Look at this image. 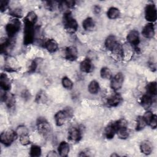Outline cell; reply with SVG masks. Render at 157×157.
Segmentation results:
<instances>
[{
  "label": "cell",
  "mask_w": 157,
  "mask_h": 157,
  "mask_svg": "<svg viewBox=\"0 0 157 157\" xmlns=\"http://www.w3.org/2000/svg\"><path fill=\"white\" fill-rule=\"evenodd\" d=\"M127 121L124 119H120L110 123L104 129V136L108 139L113 138L117 131L122 127L127 126Z\"/></svg>",
  "instance_id": "cell-1"
},
{
  "label": "cell",
  "mask_w": 157,
  "mask_h": 157,
  "mask_svg": "<svg viewBox=\"0 0 157 157\" xmlns=\"http://www.w3.org/2000/svg\"><path fill=\"white\" fill-rule=\"evenodd\" d=\"M63 24L64 29L70 34H74L77 31L78 27V23L69 11H67L64 13Z\"/></svg>",
  "instance_id": "cell-2"
},
{
  "label": "cell",
  "mask_w": 157,
  "mask_h": 157,
  "mask_svg": "<svg viewBox=\"0 0 157 157\" xmlns=\"http://www.w3.org/2000/svg\"><path fill=\"white\" fill-rule=\"evenodd\" d=\"M38 132L45 138H49L52 135V128L50 123L44 117H39L36 121Z\"/></svg>",
  "instance_id": "cell-3"
},
{
  "label": "cell",
  "mask_w": 157,
  "mask_h": 157,
  "mask_svg": "<svg viewBox=\"0 0 157 157\" xmlns=\"http://www.w3.org/2000/svg\"><path fill=\"white\" fill-rule=\"evenodd\" d=\"M33 24L24 23L23 31V44L28 45L32 44L35 39V28Z\"/></svg>",
  "instance_id": "cell-4"
},
{
  "label": "cell",
  "mask_w": 157,
  "mask_h": 157,
  "mask_svg": "<svg viewBox=\"0 0 157 157\" xmlns=\"http://www.w3.org/2000/svg\"><path fill=\"white\" fill-rule=\"evenodd\" d=\"M21 28V23L18 18H14L9 21L6 26L5 30L8 36V38L13 39Z\"/></svg>",
  "instance_id": "cell-5"
},
{
  "label": "cell",
  "mask_w": 157,
  "mask_h": 157,
  "mask_svg": "<svg viewBox=\"0 0 157 157\" xmlns=\"http://www.w3.org/2000/svg\"><path fill=\"white\" fill-rule=\"evenodd\" d=\"M72 115L73 111L70 107H67L58 111L54 116L56 124L58 126H63L68 118L72 117Z\"/></svg>",
  "instance_id": "cell-6"
},
{
  "label": "cell",
  "mask_w": 157,
  "mask_h": 157,
  "mask_svg": "<svg viewBox=\"0 0 157 157\" xmlns=\"http://www.w3.org/2000/svg\"><path fill=\"white\" fill-rule=\"evenodd\" d=\"M18 137L16 131L9 129L1 133L0 141L5 146L9 147L17 139Z\"/></svg>",
  "instance_id": "cell-7"
},
{
  "label": "cell",
  "mask_w": 157,
  "mask_h": 157,
  "mask_svg": "<svg viewBox=\"0 0 157 157\" xmlns=\"http://www.w3.org/2000/svg\"><path fill=\"white\" fill-rule=\"evenodd\" d=\"M145 18L146 20L150 23H153L156 21L157 19V12L156 8L154 4L150 3L147 4L145 7Z\"/></svg>",
  "instance_id": "cell-8"
},
{
  "label": "cell",
  "mask_w": 157,
  "mask_h": 157,
  "mask_svg": "<svg viewBox=\"0 0 157 157\" xmlns=\"http://www.w3.org/2000/svg\"><path fill=\"white\" fill-rule=\"evenodd\" d=\"M124 75L121 72L117 73L113 77L111 78L110 88L114 90L117 91L120 90L123 84Z\"/></svg>",
  "instance_id": "cell-9"
},
{
  "label": "cell",
  "mask_w": 157,
  "mask_h": 157,
  "mask_svg": "<svg viewBox=\"0 0 157 157\" xmlns=\"http://www.w3.org/2000/svg\"><path fill=\"white\" fill-rule=\"evenodd\" d=\"M68 139L74 142H78L82 139L80 129L77 127H71L68 131Z\"/></svg>",
  "instance_id": "cell-10"
},
{
  "label": "cell",
  "mask_w": 157,
  "mask_h": 157,
  "mask_svg": "<svg viewBox=\"0 0 157 157\" xmlns=\"http://www.w3.org/2000/svg\"><path fill=\"white\" fill-rule=\"evenodd\" d=\"M127 41L133 47H137L140 43L139 33L137 30L131 31L127 35Z\"/></svg>",
  "instance_id": "cell-11"
},
{
  "label": "cell",
  "mask_w": 157,
  "mask_h": 157,
  "mask_svg": "<svg viewBox=\"0 0 157 157\" xmlns=\"http://www.w3.org/2000/svg\"><path fill=\"white\" fill-rule=\"evenodd\" d=\"M65 58L70 61H74L78 58V50L74 46H69L65 49Z\"/></svg>",
  "instance_id": "cell-12"
},
{
  "label": "cell",
  "mask_w": 157,
  "mask_h": 157,
  "mask_svg": "<svg viewBox=\"0 0 157 157\" xmlns=\"http://www.w3.org/2000/svg\"><path fill=\"white\" fill-rule=\"evenodd\" d=\"M142 36L147 39L153 38L155 36V26L152 23L145 25L142 30Z\"/></svg>",
  "instance_id": "cell-13"
},
{
  "label": "cell",
  "mask_w": 157,
  "mask_h": 157,
  "mask_svg": "<svg viewBox=\"0 0 157 157\" xmlns=\"http://www.w3.org/2000/svg\"><path fill=\"white\" fill-rule=\"evenodd\" d=\"M0 86L4 91H7L11 88V81L8 75L5 73H1L0 75Z\"/></svg>",
  "instance_id": "cell-14"
},
{
  "label": "cell",
  "mask_w": 157,
  "mask_h": 157,
  "mask_svg": "<svg viewBox=\"0 0 157 157\" xmlns=\"http://www.w3.org/2000/svg\"><path fill=\"white\" fill-rule=\"evenodd\" d=\"M1 99L9 109H12L15 104V99L14 95L12 93H5L1 96Z\"/></svg>",
  "instance_id": "cell-15"
},
{
  "label": "cell",
  "mask_w": 157,
  "mask_h": 157,
  "mask_svg": "<svg viewBox=\"0 0 157 157\" xmlns=\"http://www.w3.org/2000/svg\"><path fill=\"white\" fill-rule=\"evenodd\" d=\"M13 39H6L3 42L1 43L0 52L1 54L7 55L10 49L12 48L13 45Z\"/></svg>",
  "instance_id": "cell-16"
},
{
  "label": "cell",
  "mask_w": 157,
  "mask_h": 157,
  "mask_svg": "<svg viewBox=\"0 0 157 157\" xmlns=\"http://www.w3.org/2000/svg\"><path fill=\"white\" fill-rule=\"evenodd\" d=\"M104 44L107 50L112 52L117 45L118 44V42L115 36L110 35L106 38Z\"/></svg>",
  "instance_id": "cell-17"
},
{
  "label": "cell",
  "mask_w": 157,
  "mask_h": 157,
  "mask_svg": "<svg viewBox=\"0 0 157 157\" xmlns=\"http://www.w3.org/2000/svg\"><path fill=\"white\" fill-rule=\"evenodd\" d=\"M123 98L121 96L120 94L116 93L108 98L107 100V104L110 107H117L121 102Z\"/></svg>",
  "instance_id": "cell-18"
},
{
  "label": "cell",
  "mask_w": 157,
  "mask_h": 157,
  "mask_svg": "<svg viewBox=\"0 0 157 157\" xmlns=\"http://www.w3.org/2000/svg\"><path fill=\"white\" fill-rule=\"evenodd\" d=\"M70 151L69 144L66 141H62L59 143L58 147V152L61 156H67Z\"/></svg>",
  "instance_id": "cell-19"
},
{
  "label": "cell",
  "mask_w": 157,
  "mask_h": 157,
  "mask_svg": "<svg viewBox=\"0 0 157 157\" xmlns=\"http://www.w3.org/2000/svg\"><path fill=\"white\" fill-rule=\"evenodd\" d=\"M140 151L145 155H149L153 150V145L149 140H144L140 144Z\"/></svg>",
  "instance_id": "cell-20"
},
{
  "label": "cell",
  "mask_w": 157,
  "mask_h": 157,
  "mask_svg": "<svg viewBox=\"0 0 157 157\" xmlns=\"http://www.w3.org/2000/svg\"><path fill=\"white\" fill-rule=\"evenodd\" d=\"M44 46L45 49L50 53L55 52L58 48V44L57 42L53 39H49L46 40Z\"/></svg>",
  "instance_id": "cell-21"
},
{
  "label": "cell",
  "mask_w": 157,
  "mask_h": 157,
  "mask_svg": "<svg viewBox=\"0 0 157 157\" xmlns=\"http://www.w3.org/2000/svg\"><path fill=\"white\" fill-rule=\"evenodd\" d=\"M93 64L89 58H85L80 64V69L82 72L89 73L93 70Z\"/></svg>",
  "instance_id": "cell-22"
},
{
  "label": "cell",
  "mask_w": 157,
  "mask_h": 157,
  "mask_svg": "<svg viewBox=\"0 0 157 157\" xmlns=\"http://www.w3.org/2000/svg\"><path fill=\"white\" fill-rule=\"evenodd\" d=\"M153 100L151 96L146 94H144L140 100V104L142 105V107H144L145 109H149L151 105H152Z\"/></svg>",
  "instance_id": "cell-23"
},
{
  "label": "cell",
  "mask_w": 157,
  "mask_h": 157,
  "mask_svg": "<svg viewBox=\"0 0 157 157\" xmlns=\"http://www.w3.org/2000/svg\"><path fill=\"white\" fill-rule=\"evenodd\" d=\"M82 26L85 31H92L95 26L94 21L91 17H87L83 21Z\"/></svg>",
  "instance_id": "cell-24"
},
{
  "label": "cell",
  "mask_w": 157,
  "mask_h": 157,
  "mask_svg": "<svg viewBox=\"0 0 157 157\" xmlns=\"http://www.w3.org/2000/svg\"><path fill=\"white\" fill-rule=\"evenodd\" d=\"M37 16L36 13L34 11H30L27 13L26 17L24 18L23 22L35 25L37 22Z\"/></svg>",
  "instance_id": "cell-25"
},
{
  "label": "cell",
  "mask_w": 157,
  "mask_h": 157,
  "mask_svg": "<svg viewBox=\"0 0 157 157\" xmlns=\"http://www.w3.org/2000/svg\"><path fill=\"white\" fill-rule=\"evenodd\" d=\"M107 15L110 19H116L120 15V10L115 7H111L108 9Z\"/></svg>",
  "instance_id": "cell-26"
},
{
  "label": "cell",
  "mask_w": 157,
  "mask_h": 157,
  "mask_svg": "<svg viewBox=\"0 0 157 157\" xmlns=\"http://www.w3.org/2000/svg\"><path fill=\"white\" fill-rule=\"evenodd\" d=\"M146 90H147V93H148L147 94L151 96H155L157 92L156 82L154 81V82H151L148 83L146 86Z\"/></svg>",
  "instance_id": "cell-27"
},
{
  "label": "cell",
  "mask_w": 157,
  "mask_h": 157,
  "mask_svg": "<svg viewBox=\"0 0 157 157\" xmlns=\"http://www.w3.org/2000/svg\"><path fill=\"white\" fill-rule=\"evenodd\" d=\"M88 91L92 94H96L99 90V85L96 80H92L88 86Z\"/></svg>",
  "instance_id": "cell-28"
},
{
  "label": "cell",
  "mask_w": 157,
  "mask_h": 157,
  "mask_svg": "<svg viewBox=\"0 0 157 157\" xmlns=\"http://www.w3.org/2000/svg\"><path fill=\"white\" fill-rule=\"evenodd\" d=\"M147 125L145 119L143 116H138L136 118V130L137 131H141L144 129V128Z\"/></svg>",
  "instance_id": "cell-29"
},
{
  "label": "cell",
  "mask_w": 157,
  "mask_h": 157,
  "mask_svg": "<svg viewBox=\"0 0 157 157\" xmlns=\"http://www.w3.org/2000/svg\"><path fill=\"white\" fill-rule=\"evenodd\" d=\"M42 150L40 146L37 145H31L29 150V155L32 157H38L41 155Z\"/></svg>",
  "instance_id": "cell-30"
},
{
  "label": "cell",
  "mask_w": 157,
  "mask_h": 157,
  "mask_svg": "<svg viewBox=\"0 0 157 157\" xmlns=\"http://www.w3.org/2000/svg\"><path fill=\"white\" fill-rule=\"evenodd\" d=\"M47 101V96L45 91L40 90L37 93L35 98V101L37 104H44Z\"/></svg>",
  "instance_id": "cell-31"
},
{
  "label": "cell",
  "mask_w": 157,
  "mask_h": 157,
  "mask_svg": "<svg viewBox=\"0 0 157 157\" xmlns=\"http://www.w3.org/2000/svg\"><path fill=\"white\" fill-rule=\"evenodd\" d=\"M117 134L119 139H126L129 136V132L127 126L120 128L117 132Z\"/></svg>",
  "instance_id": "cell-32"
},
{
  "label": "cell",
  "mask_w": 157,
  "mask_h": 157,
  "mask_svg": "<svg viewBox=\"0 0 157 157\" xmlns=\"http://www.w3.org/2000/svg\"><path fill=\"white\" fill-rule=\"evenodd\" d=\"M100 76L104 79H111L112 77V74L109 68L107 67H103L100 71Z\"/></svg>",
  "instance_id": "cell-33"
},
{
  "label": "cell",
  "mask_w": 157,
  "mask_h": 157,
  "mask_svg": "<svg viewBox=\"0 0 157 157\" xmlns=\"http://www.w3.org/2000/svg\"><path fill=\"white\" fill-rule=\"evenodd\" d=\"M61 83L64 88L67 90H71L73 87V82L72 81L67 77H63L61 80Z\"/></svg>",
  "instance_id": "cell-34"
},
{
  "label": "cell",
  "mask_w": 157,
  "mask_h": 157,
  "mask_svg": "<svg viewBox=\"0 0 157 157\" xmlns=\"http://www.w3.org/2000/svg\"><path fill=\"white\" fill-rule=\"evenodd\" d=\"M115 53V55L119 58H123L124 55V52L123 48L120 44L118 43V44L117 45V47L115 48V49L112 52Z\"/></svg>",
  "instance_id": "cell-35"
},
{
  "label": "cell",
  "mask_w": 157,
  "mask_h": 157,
  "mask_svg": "<svg viewBox=\"0 0 157 157\" xmlns=\"http://www.w3.org/2000/svg\"><path fill=\"white\" fill-rule=\"evenodd\" d=\"M20 142L23 145H28L30 144V138L28 134H23L19 136Z\"/></svg>",
  "instance_id": "cell-36"
},
{
  "label": "cell",
  "mask_w": 157,
  "mask_h": 157,
  "mask_svg": "<svg viewBox=\"0 0 157 157\" xmlns=\"http://www.w3.org/2000/svg\"><path fill=\"white\" fill-rule=\"evenodd\" d=\"M153 115L154 114L152 112H151V111H147L144 113V115H143V117L145 119V121H146L147 124H148V123H150V121L151 120Z\"/></svg>",
  "instance_id": "cell-37"
},
{
  "label": "cell",
  "mask_w": 157,
  "mask_h": 157,
  "mask_svg": "<svg viewBox=\"0 0 157 157\" xmlns=\"http://www.w3.org/2000/svg\"><path fill=\"white\" fill-rule=\"evenodd\" d=\"M10 14L13 16L15 18H21L22 17V12H21V10L19 8H16L14 10H13Z\"/></svg>",
  "instance_id": "cell-38"
},
{
  "label": "cell",
  "mask_w": 157,
  "mask_h": 157,
  "mask_svg": "<svg viewBox=\"0 0 157 157\" xmlns=\"http://www.w3.org/2000/svg\"><path fill=\"white\" fill-rule=\"evenodd\" d=\"M37 65H38L37 61L36 59L33 60L31 62V64H30V66L29 67V71H28L29 72L32 73V72H35L36 69H37Z\"/></svg>",
  "instance_id": "cell-39"
},
{
  "label": "cell",
  "mask_w": 157,
  "mask_h": 157,
  "mask_svg": "<svg viewBox=\"0 0 157 157\" xmlns=\"http://www.w3.org/2000/svg\"><path fill=\"white\" fill-rule=\"evenodd\" d=\"M9 1L7 0H2L1 1V4H0V10L2 12H4L8 7L9 6Z\"/></svg>",
  "instance_id": "cell-40"
},
{
  "label": "cell",
  "mask_w": 157,
  "mask_h": 157,
  "mask_svg": "<svg viewBox=\"0 0 157 157\" xmlns=\"http://www.w3.org/2000/svg\"><path fill=\"white\" fill-rule=\"evenodd\" d=\"M148 125L150 126V127L153 129H155L157 126V116L156 115L154 114L151 120H150V123H148Z\"/></svg>",
  "instance_id": "cell-41"
},
{
  "label": "cell",
  "mask_w": 157,
  "mask_h": 157,
  "mask_svg": "<svg viewBox=\"0 0 157 157\" xmlns=\"http://www.w3.org/2000/svg\"><path fill=\"white\" fill-rule=\"evenodd\" d=\"M55 2L54 1H47L46 2V7L50 10H53L55 8Z\"/></svg>",
  "instance_id": "cell-42"
},
{
  "label": "cell",
  "mask_w": 157,
  "mask_h": 157,
  "mask_svg": "<svg viewBox=\"0 0 157 157\" xmlns=\"http://www.w3.org/2000/svg\"><path fill=\"white\" fill-rule=\"evenodd\" d=\"M21 97L25 101L28 100L29 99H30V93L28 91L24 90L21 93Z\"/></svg>",
  "instance_id": "cell-43"
},
{
  "label": "cell",
  "mask_w": 157,
  "mask_h": 157,
  "mask_svg": "<svg viewBox=\"0 0 157 157\" xmlns=\"http://www.w3.org/2000/svg\"><path fill=\"white\" fill-rule=\"evenodd\" d=\"M93 12L98 14V13H99L100 12H101V7L99 6H98V5H96L94 6L93 7Z\"/></svg>",
  "instance_id": "cell-44"
},
{
  "label": "cell",
  "mask_w": 157,
  "mask_h": 157,
  "mask_svg": "<svg viewBox=\"0 0 157 157\" xmlns=\"http://www.w3.org/2000/svg\"><path fill=\"white\" fill-rule=\"evenodd\" d=\"M58 156V155L56 154V153L55 151H50L48 152V153L47 155V156L53 157V156Z\"/></svg>",
  "instance_id": "cell-45"
},
{
  "label": "cell",
  "mask_w": 157,
  "mask_h": 157,
  "mask_svg": "<svg viewBox=\"0 0 157 157\" xmlns=\"http://www.w3.org/2000/svg\"><path fill=\"white\" fill-rule=\"evenodd\" d=\"M118 156V155H117V154H115V153H114V154H112V155H111V156Z\"/></svg>",
  "instance_id": "cell-46"
}]
</instances>
